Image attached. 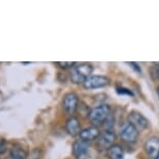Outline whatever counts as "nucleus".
<instances>
[{
  "label": "nucleus",
  "mask_w": 159,
  "mask_h": 159,
  "mask_svg": "<svg viewBox=\"0 0 159 159\" xmlns=\"http://www.w3.org/2000/svg\"><path fill=\"white\" fill-rule=\"evenodd\" d=\"M128 123L131 124L133 127H135L137 130H145L146 128H148L149 126V121L143 116L142 113L139 111H133L129 112L128 115Z\"/></svg>",
  "instance_id": "423d86ee"
},
{
  "label": "nucleus",
  "mask_w": 159,
  "mask_h": 159,
  "mask_svg": "<svg viewBox=\"0 0 159 159\" xmlns=\"http://www.w3.org/2000/svg\"><path fill=\"white\" fill-rule=\"evenodd\" d=\"M157 76H158V78H159V68H158V70H157Z\"/></svg>",
  "instance_id": "a211bd4d"
},
{
  "label": "nucleus",
  "mask_w": 159,
  "mask_h": 159,
  "mask_svg": "<svg viewBox=\"0 0 159 159\" xmlns=\"http://www.w3.org/2000/svg\"><path fill=\"white\" fill-rule=\"evenodd\" d=\"M110 116V107L107 104H102L94 107L89 112V119L94 125H101Z\"/></svg>",
  "instance_id": "f03ea898"
},
{
  "label": "nucleus",
  "mask_w": 159,
  "mask_h": 159,
  "mask_svg": "<svg viewBox=\"0 0 159 159\" xmlns=\"http://www.w3.org/2000/svg\"><path fill=\"white\" fill-rule=\"evenodd\" d=\"M56 65H57L58 67L62 68V69H67V68H73L75 64H74V62H72V61H65V62L58 61V62H56Z\"/></svg>",
  "instance_id": "4468645a"
},
{
  "label": "nucleus",
  "mask_w": 159,
  "mask_h": 159,
  "mask_svg": "<svg viewBox=\"0 0 159 159\" xmlns=\"http://www.w3.org/2000/svg\"><path fill=\"white\" fill-rule=\"evenodd\" d=\"M145 150L150 157H157L159 155V137H150L145 143Z\"/></svg>",
  "instance_id": "9d476101"
},
{
  "label": "nucleus",
  "mask_w": 159,
  "mask_h": 159,
  "mask_svg": "<svg viewBox=\"0 0 159 159\" xmlns=\"http://www.w3.org/2000/svg\"><path fill=\"white\" fill-rule=\"evenodd\" d=\"M73 155L76 159L91 158V146L84 140H76L73 143Z\"/></svg>",
  "instance_id": "7ed1b4c3"
},
{
  "label": "nucleus",
  "mask_w": 159,
  "mask_h": 159,
  "mask_svg": "<svg viewBox=\"0 0 159 159\" xmlns=\"http://www.w3.org/2000/svg\"><path fill=\"white\" fill-rule=\"evenodd\" d=\"M157 93H158V96H159V88H158V89H157Z\"/></svg>",
  "instance_id": "6ab92c4d"
},
{
  "label": "nucleus",
  "mask_w": 159,
  "mask_h": 159,
  "mask_svg": "<svg viewBox=\"0 0 159 159\" xmlns=\"http://www.w3.org/2000/svg\"><path fill=\"white\" fill-rule=\"evenodd\" d=\"M107 155L109 159H123L124 158V151L122 147L119 145H113L107 150Z\"/></svg>",
  "instance_id": "f8f14e48"
},
{
  "label": "nucleus",
  "mask_w": 159,
  "mask_h": 159,
  "mask_svg": "<svg viewBox=\"0 0 159 159\" xmlns=\"http://www.w3.org/2000/svg\"><path fill=\"white\" fill-rule=\"evenodd\" d=\"M155 159H159V155H158V156H157V157H156Z\"/></svg>",
  "instance_id": "aec40b11"
},
{
  "label": "nucleus",
  "mask_w": 159,
  "mask_h": 159,
  "mask_svg": "<svg viewBox=\"0 0 159 159\" xmlns=\"http://www.w3.org/2000/svg\"><path fill=\"white\" fill-rule=\"evenodd\" d=\"M100 130H99L98 127L96 126H91V127H88L83 130L80 131L79 133V137L81 140H84V142H91V140L94 139H98L99 135H100Z\"/></svg>",
  "instance_id": "1a4fd4ad"
},
{
  "label": "nucleus",
  "mask_w": 159,
  "mask_h": 159,
  "mask_svg": "<svg viewBox=\"0 0 159 159\" xmlns=\"http://www.w3.org/2000/svg\"><path fill=\"white\" fill-rule=\"evenodd\" d=\"M66 130L72 136H75L77 134L79 135L81 130H80V123L78 121V119L75 118V116L69 118L66 122Z\"/></svg>",
  "instance_id": "9b49d317"
},
{
  "label": "nucleus",
  "mask_w": 159,
  "mask_h": 159,
  "mask_svg": "<svg viewBox=\"0 0 159 159\" xmlns=\"http://www.w3.org/2000/svg\"><path fill=\"white\" fill-rule=\"evenodd\" d=\"M129 65H130L132 68H134V70H135V71L137 72V73H139V72H140L139 66L137 65V64H135V62H129Z\"/></svg>",
  "instance_id": "f3484780"
},
{
  "label": "nucleus",
  "mask_w": 159,
  "mask_h": 159,
  "mask_svg": "<svg viewBox=\"0 0 159 159\" xmlns=\"http://www.w3.org/2000/svg\"><path fill=\"white\" fill-rule=\"evenodd\" d=\"M156 65H157V66H158V67H159V62H157V64H156Z\"/></svg>",
  "instance_id": "412c9836"
},
{
  "label": "nucleus",
  "mask_w": 159,
  "mask_h": 159,
  "mask_svg": "<svg viewBox=\"0 0 159 159\" xmlns=\"http://www.w3.org/2000/svg\"><path fill=\"white\" fill-rule=\"evenodd\" d=\"M118 94H121V95H128V96H133V93H132L130 89H125V88H119L116 89Z\"/></svg>",
  "instance_id": "2eb2a0df"
},
{
  "label": "nucleus",
  "mask_w": 159,
  "mask_h": 159,
  "mask_svg": "<svg viewBox=\"0 0 159 159\" xmlns=\"http://www.w3.org/2000/svg\"><path fill=\"white\" fill-rule=\"evenodd\" d=\"M120 134H121V139L124 142L129 143H135L139 136V130L135 127H133L131 124H129V123H126V124L123 125Z\"/></svg>",
  "instance_id": "20e7f679"
},
{
  "label": "nucleus",
  "mask_w": 159,
  "mask_h": 159,
  "mask_svg": "<svg viewBox=\"0 0 159 159\" xmlns=\"http://www.w3.org/2000/svg\"><path fill=\"white\" fill-rule=\"evenodd\" d=\"M109 79L102 75H91L88 79L83 83V86L88 89H95L104 88V86L108 85Z\"/></svg>",
  "instance_id": "39448f33"
},
{
  "label": "nucleus",
  "mask_w": 159,
  "mask_h": 159,
  "mask_svg": "<svg viewBox=\"0 0 159 159\" xmlns=\"http://www.w3.org/2000/svg\"><path fill=\"white\" fill-rule=\"evenodd\" d=\"M7 151V142L4 139H0V155L4 154Z\"/></svg>",
  "instance_id": "dca6fc26"
},
{
  "label": "nucleus",
  "mask_w": 159,
  "mask_h": 159,
  "mask_svg": "<svg viewBox=\"0 0 159 159\" xmlns=\"http://www.w3.org/2000/svg\"><path fill=\"white\" fill-rule=\"evenodd\" d=\"M93 67L89 64H77L71 69L70 72V79L73 83L80 84L84 83V81L92 75Z\"/></svg>",
  "instance_id": "f257e3e1"
},
{
  "label": "nucleus",
  "mask_w": 159,
  "mask_h": 159,
  "mask_svg": "<svg viewBox=\"0 0 159 159\" xmlns=\"http://www.w3.org/2000/svg\"><path fill=\"white\" fill-rule=\"evenodd\" d=\"M28 156V153L22 148L15 147L11 150V159H26Z\"/></svg>",
  "instance_id": "ddd939ff"
},
{
  "label": "nucleus",
  "mask_w": 159,
  "mask_h": 159,
  "mask_svg": "<svg viewBox=\"0 0 159 159\" xmlns=\"http://www.w3.org/2000/svg\"><path fill=\"white\" fill-rule=\"evenodd\" d=\"M115 142H116V134L113 131L105 130L98 137V146L102 149L108 150L110 147L115 145Z\"/></svg>",
  "instance_id": "6e6552de"
},
{
  "label": "nucleus",
  "mask_w": 159,
  "mask_h": 159,
  "mask_svg": "<svg viewBox=\"0 0 159 159\" xmlns=\"http://www.w3.org/2000/svg\"><path fill=\"white\" fill-rule=\"evenodd\" d=\"M78 103H79V100H78L77 95L74 93H69L65 96L64 100H62L64 109L70 115H73L76 111V109L78 108Z\"/></svg>",
  "instance_id": "0eeeda50"
}]
</instances>
